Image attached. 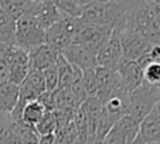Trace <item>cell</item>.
Wrapping results in <instances>:
<instances>
[{
	"instance_id": "cell-1",
	"label": "cell",
	"mask_w": 160,
	"mask_h": 144,
	"mask_svg": "<svg viewBox=\"0 0 160 144\" xmlns=\"http://www.w3.org/2000/svg\"><path fill=\"white\" fill-rule=\"evenodd\" d=\"M122 26L123 30L138 34L149 44L160 45V18L154 10V2H129Z\"/></svg>"
},
{
	"instance_id": "cell-2",
	"label": "cell",
	"mask_w": 160,
	"mask_h": 144,
	"mask_svg": "<svg viewBox=\"0 0 160 144\" xmlns=\"http://www.w3.org/2000/svg\"><path fill=\"white\" fill-rule=\"evenodd\" d=\"M79 4L84 23L108 28L115 27L129 7V2H79Z\"/></svg>"
},
{
	"instance_id": "cell-3",
	"label": "cell",
	"mask_w": 160,
	"mask_h": 144,
	"mask_svg": "<svg viewBox=\"0 0 160 144\" xmlns=\"http://www.w3.org/2000/svg\"><path fill=\"white\" fill-rule=\"evenodd\" d=\"M82 26L81 18H72L61 13V18L57 24L45 31V44L55 52L61 54L67 47L72 44L74 37Z\"/></svg>"
},
{
	"instance_id": "cell-4",
	"label": "cell",
	"mask_w": 160,
	"mask_h": 144,
	"mask_svg": "<svg viewBox=\"0 0 160 144\" xmlns=\"http://www.w3.org/2000/svg\"><path fill=\"white\" fill-rule=\"evenodd\" d=\"M160 98V88L149 86L142 84L138 89L129 93V109L128 116L135 122L140 123L146 116L152 112V109L157 105Z\"/></svg>"
},
{
	"instance_id": "cell-5",
	"label": "cell",
	"mask_w": 160,
	"mask_h": 144,
	"mask_svg": "<svg viewBox=\"0 0 160 144\" xmlns=\"http://www.w3.org/2000/svg\"><path fill=\"white\" fill-rule=\"evenodd\" d=\"M42 44H45V31L40 27L36 18L23 16L16 21V47L31 52Z\"/></svg>"
},
{
	"instance_id": "cell-6",
	"label": "cell",
	"mask_w": 160,
	"mask_h": 144,
	"mask_svg": "<svg viewBox=\"0 0 160 144\" xmlns=\"http://www.w3.org/2000/svg\"><path fill=\"white\" fill-rule=\"evenodd\" d=\"M113 28L101 27L94 24H87L82 21V26L77 36L74 37L72 44H79L87 47L89 51H92L95 55L99 52V50L108 42Z\"/></svg>"
},
{
	"instance_id": "cell-7",
	"label": "cell",
	"mask_w": 160,
	"mask_h": 144,
	"mask_svg": "<svg viewBox=\"0 0 160 144\" xmlns=\"http://www.w3.org/2000/svg\"><path fill=\"white\" fill-rule=\"evenodd\" d=\"M6 62L9 66V78L7 82H12L16 86H20L21 82L26 79L28 71H30V60L28 52L23 51L18 47H7L6 52Z\"/></svg>"
},
{
	"instance_id": "cell-8",
	"label": "cell",
	"mask_w": 160,
	"mask_h": 144,
	"mask_svg": "<svg viewBox=\"0 0 160 144\" xmlns=\"http://www.w3.org/2000/svg\"><path fill=\"white\" fill-rule=\"evenodd\" d=\"M119 36H121V30H119V26L116 24L115 27H113V31H112L108 42L101 48L99 52L97 54L98 66L109 69V71H112V72H116L119 64L123 60Z\"/></svg>"
},
{
	"instance_id": "cell-9",
	"label": "cell",
	"mask_w": 160,
	"mask_h": 144,
	"mask_svg": "<svg viewBox=\"0 0 160 144\" xmlns=\"http://www.w3.org/2000/svg\"><path fill=\"white\" fill-rule=\"evenodd\" d=\"M119 26V30H121V48H122V55H123V60L128 61H139L143 55H146L150 48L153 47L152 44H149L145 38L139 37L138 34H133L130 31L123 30V26H122V18L116 23Z\"/></svg>"
},
{
	"instance_id": "cell-10",
	"label": "cell",
	"mask_w": 160,
	"mask_h": 144,
	"mask_svg": "<svg viewBox=\"0 0 160 144\" xmlns=\"http://www.w3.org/2000/svg\"><path fill=\"white\" fill-rule=\"evenodd\" d=\"M139 133V123L132 117L125 116L119 122L113 124L106 137L103 138V144H132Z\"/></svg>"
},
{
	"instance_id": "cell-11",
	"label": "cell",
	"mask_w": 160,
	"mask_h": 144,
	"mask_svg": "<svg viewBox=\"0 0 160 144\" xmlns=\"http://www.w3.org/2000/svg\"><path fill=\"white\" fill-rule=\"evenodd\" d=\"M62 57L65 58L71 65L81 71H88V69H95L98 66L97 64V55L92 51H89L87 47L79 44H71L67 47L62 52Z\"/></svg>"
},
{
	"instance_id": "cell-12",
	"label": "cell",
	"mask_w": 160,
	"mask_h": 144,
	"mask_svg": "<svg viewBox=\"0 0 160 144\" xmlns=\"http://www.w3.org/2000/svg\"><path fill=\"white\" fill-rule=\"evenodd\" d=\"M116 75L128 93L133 92L143 84V69L136 61L122 60L116 69Z\"/></svg>"
},
{
	"instance_id": "cell-13",
	"label": "cell",
	"mask_w": 160,
	"mask_h": 144,
	"mask_svg": "<svg viewBox=\"0 0 160 144\" xmlns=\"http://www.w3.org/2000/svg\"><path fill=\"white\" fill-rule=\"evenodd\" d=\"M138 140L142 144L160 141V108L157 105L139 123Z\"/></svg>"
},
{
	"instance_id": "cell-14",
	"label": "cell",
	"mask_w": 160,
	"mask_h": 144,
	"mask_svg": "<svg viewBox=\"0 0 160 144\" xmlns=\"http://www.w3.org/2000/svg\"><path fill=\"white\" fill-rule=\"evenodd\" d=\"M58 52H55L52 48H50L47 44H42L28 52V60H30V69L42 72L44 69L55 65Z\"/></svg>"
},
{
	"instance_id": "cell-15",
	"label": "cell",
	"mask_w": 160,
	"mask_h": 144,
	"mask_svg": "<svg viewBox=\"0 0 160 144\" xmlns=\"http://www.w3.org/2000/svg\"><path fill=\"white\" fill-rule=\"evenodd\" d=\"M18 102V86L12 82L0 84V113L10 114Z\"/></svg>"
},
{
	"instance_id": "cell-16",
	"label": "cell",
	"mask_w": 160,
	"mask_h": 144,
	"mask_svg": "<svg viewBox=\"0 0 160 144\" xmlns=\"http://www.w3.org/2000/svg\"><path fill=\"white\" fill-rule=\"evenodd\" d=\"M37 20V23L40 24V27L44 31H47L48 28H51L54 24L58 23V20L61 18V12L55 7V3L48 0V2H42V7L40 10V13L37 14V17H34Z\"/></svg>"
},
{
	"instance_id": "cell-17",
	"label": "cell",
	"mask_w": 160,
	"mask_h": 144,
	"mask_svg": "<svg viewBox=\"0 0 160 144\" xmlns=\"http://www.w3.org/2000/svg\"><path fill=\"white\" fill-rule=\"evenodd\" d=\"M0 44L4 47L16 45V20L0 9Z\"/></svg>"
},
{
	"instance_id": "cell-18",
	"label": "cell",
	"mask_w": 160,
	"mask_h": 144,
	"mask_svg": "<svg viewBox=\"0 0 160 144\" xmlns=\"http://www.w3.org/2000/svg\"><path fill=\"white\" fill-rule=\"evenodd\" d=\"M45 112H47L45 108L38 100H31V102L26 103L24 109H23V113H21V120L26 124L34 127L41 120V117L45 114Z\"/></svg>"
},
{
	"instance_id": "cell-19",
	"label": "cell",
	"mask_w": 160,
	"mask_h": 144,
	"mask_svg": "<svg viewBox=\"0 0 160 144\" xmlns=\"http://www.w3.org/2000/svg\"><path fill=\"white\" fill-rule=\"evenodd\" d=\"M34 130H36L37 136L54 134L57 132V120H55L54 112H45L41 120L34 126Z\"/></svg>"
},
{
	"instance_id": "cell-20",
	"label": "cell",
	"mask_w": 160,
	"mask_h": 144,
	"mask_svg": "<svg viewBox=\"0 0 160 144\" xmlns=\"http://www.w3.org/2000/svg\"><path fill=\"white\" fill-rule=\"evenodd\" d=\"M55 7L60 10L62 14L72 18H81L82 17V6L78 0H57L54 2Z\"/></svg>"
},
{
	"instance_id": "cell-21",
	"label": "cell",
	"mask_w": 160,
	"mask_h": 144,
	"mask_svg": "<svg viewBox=\"0 0 160 144\" xmlns=\"http://www.w3.org/2000/svg\"><path fill=\"white\" fill-rule=\"evenodd\" d=\"M143 84L160 88V62H149L143 66Z\"/></svg>"
},
{
	"instance_id": "cell-22",
	"label": "cell",
	"mask_w": 160,
	"mask_h": 144,
	"mask_svg": "<svg viewBox=\"0 0 160 144\" xmlns=\"http://www.w3.org/2000/svg\"><path fill=\"white\" fill-rule=\"evenodd\" d=\"M82 88L85 90L87 98H97L98 86H97V76H95V69H88L82 71Z\"/></svg>"
},
{
	"instance_id": "cell-23",
	"label": "cell",
	"mask_w": 160,
	"mask_h": 144,
	"mask_svg": "<svg viewBox=\"0 0 160 144\" xmlns=\"http://www.w3.org/2000/svg\"><path fill=\"white\" fill-rule=\"evenodd\" d=\"M41 74H42V78H44L45 90L47 92H55L58 89V72L55 65L44 69Z\"/></svg>"
},
{
	"instance_id": "cell-24",
	"label": "cell",
	"mask_w": 160,
	"mask_h": 144,
	"mask_svg": "<svg viewBox=\"0 0 160 144\" xmlns=\"http://www.w3.org/2000/svg\"><path fill=\"white\" fill-rule=\"evenodd\" d=\"M6 48L7 47L0 44V84L7 82V78H9V66H7L6 57H4Z\"/></svg>"
},
{
	"instance_id": "cell-25",
	"label": "cell",
	"mask_w": 160,
	"mask_h": 144,
	"mask_svg": "<svg viewBox=\"0 0 160 144\" xmlns=\"http://www.w3.org/2000/svg\"><path fill=\"white\" fill-rule=\"evenodd\" d=\"M38 144H55V133L54 134L38 136Z\"/></svg>"
},
{
	"instance_id": "cell-26",
	"label": "cell",
	"mask_w": 160,
	"mask_h": 144,
	"mask_svg": "<svg viewBox=\"0 0 160 144\" xmlns=\"http://www.w3.org/2000/svg\"><path fill=\"white\" fill-rule=\"evenodd\" d=\"M154 10H156V13H157V16H159V18H160V6L154 2Z\"/></svg>"
},
{
	"instance_id": "cell-27",
	"label": "cell",
	"mask_w": 160,
	"mask_h": 144,
	"mask_svg": "<svg viewBox=\"0 0 160 144\" xmlns=\"http://www.w3.org/2000/svg\"><path fill=\"white\" fill-rule=\"evenodd\" d=\"M157 106H159V108H160V98H159V102H157Z\"/></svg>"
},
{
	"instance_id": "cell-28",
	"label": "cell",
	"mask_w": 160,
	"mask_h": 144,
	"mask_svg": "<svg viewBox=\"0 0 160 144\" xmlns=\"http://www.w3.org/2000/svg\"><path fill=\"white\" fill-rule=\"evenodd\" d=\"M156 3H157V4H159V6H160V0H156Z\"/></svg>"
},
{
	"instance_id": "cell-29",
	"label": "cell",
	"mask_w": 160,
	"mask_h": 144,
	"mask_svg": "<svg viewBox=\"0 0 160 144\" xmlns=\"http://www.w3.org/2000/svg\"><path fill=\"white\" fill-rule=\"evenodd\" d=\"M145 144H159V143H145Z\"/></svg>"
},
{
	"instance_id": "cell-30",
	"label": "cell",
	"mask_w": 160,
	"mask_h": 144,
	"mask_svg": "<svg viewBox=\"0 0 160 144\" xmlns=\"http://www.w3.org/2000/svg\"><path fill=\"white\" fill-rule=\"evenodd\" d=\"M159 144H160V141H159Z\"/></svg>"
}]
</instances>
